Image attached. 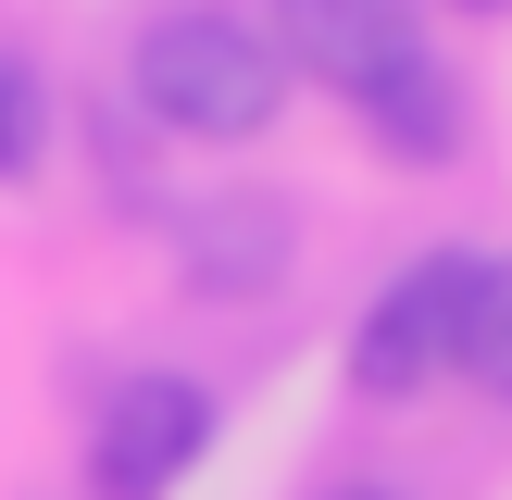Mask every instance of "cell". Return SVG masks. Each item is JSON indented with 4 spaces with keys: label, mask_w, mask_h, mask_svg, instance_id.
<instances>
[{
    "label": "cell",
    "mask_w": 512,
    "mask_h": 500,
    "mask_svg": "<svg viewBox=\"0 0 512 500\" xmlns=\"http://www.w3.org/2000/svg\"><path fill=\"white\" fill-rule=\"evenodd\" d=\"M275 50H288V75L338 88L350 113H375L400 75H425V63H438L413 0H275Z\"/></svg>",
    "instance_id": "cell-4"
},
{
    "label": "cell",
    "mask_w": 512,
    "mask_h": 500,
    "mask_svg": "<svg viewBox=\"0 0 512 500\" xmlns=\"http://www.w3.org/2000/svg\"><path fill=\"white\" fill-rule=\"evenodd\" d=\"M38 138H50V100H38V75L0 50V175H25V163H38Z\"/></svg>",
    "instance_id": "cell-6"
},
{
    "label": "cell",
    "mask_w": 512,
    "mask_h": 500,
    "mask_svg": "<svg viewBox=\"0 0 512 500\" xmlns=\"http://www.w3.org/2000/svg\"><path fill=\"white\" fill-rule=\"evenodd\" d=\"M463 375L488 400H512V250H488V288H475V338H463Z\"/></svg>",
    "instance_id": "cell-5"
},
{
    "label": "cell",
    "mask_w": 512,
    "mask_h": 500,
    "mask_svg": "<svg viewBox=\"0 0 512 500\" xmlns=\"http://www.w3.org/2000/svg\"><path fill=\"white\" fill-rule=\"evenodd\" d=\"M288 50H275V25L225 13V0H175V13L138 25V100L175 125V138L200 150H250L275 113H288Z\"/></svg>",
    "instance_id": "cell-1"
},
{
    "label": "cell",
    "mask_w": 512,
    "mask_h": 500,
    "mask_svg": "<svg viewBox=\"0 0 512 500\" xmlns=\"http://www.w3.org/2000/svg\"><path fill=\"white\" fill-rule=\"evenodd\" d=\"M200 463H213V388L200 375L150 363L125 388H100V413H88V488L100 500H175Z\"/></svg>",
    "instance_id": "cell-3"
},
{
    "label": "cell",
    "mask_w": 512,
    "mask_h": 500,
    "mask_svg": "<svg viewBox=\"0 0 512 500\" xmlns=\"http://www.w3.org/2000/svg\"><path fill=\"white\" fill-rule=\"evenodd\" d=\"M475 288H488V250H413L363 300V325H350V388L363 400H425L438 375H463Z\"/></svg>",
    "instance_id": "cell-2"
},
{
    "label": "cell",
    "mask_w": 512,
    "mask_h": 500,
    "mask_svg": "<svg viewBox=\"0 0 512 500\" xmlns=\"http://www.w3.org/2000/svg\"><path fill=\"white\" fill-rule=\"evenodd\" d=\"M450 13H512V0H450Z\"/></svg>",
    "instance_id": "cell-7"
},
{
    "label": "cell",
    "mask_w": 512,
    "mask_h": 500,
    "mask_svg": "<svg viewBox=\"0 0 512 500\" xmlns=\"http://www.w3.org/2000/svg\"><path fill=\"white\" fill-rule=\"evenodd\" d=\"M338 500H400V488H338Z\"/></svg>",
    "instance_id": "cell-8"
}]
</instances>
